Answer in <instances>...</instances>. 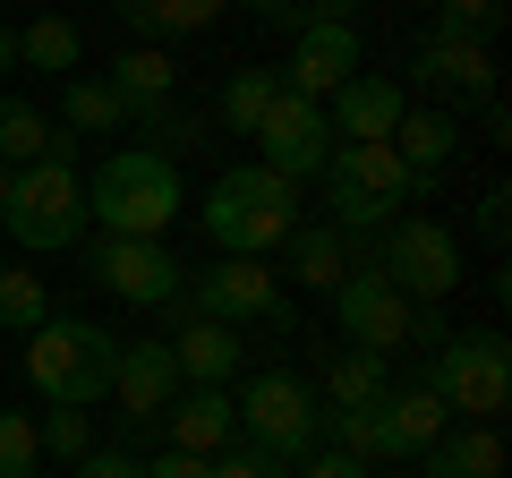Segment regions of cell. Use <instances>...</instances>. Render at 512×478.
<instances>
[{"mask_svg": "<svg viewBox=\"0 0 512 478\" xmlns=\"http://www.w3.org/2000/svg\"><path fill=\"white\" fill-rule=\"evenodd\" d=\"M197 222H205V239H214L222 257H274L282 239L308 222V205H299V180H282L265 163H231L205 188Z\"/></svg>", "mask_w": 512, "mask_h": 478, "instance_id": "6da1fadb", "label": "cell"}, {"mask_svg": "<svg viewBox=\"0 0 512 478\" xmlns=\"http://www.w3.org/2000/svg\"><path fill=\"white\" fill-rule=\"evenodd\" d=\"M180 214H188L180 163H163L146 146H111L86 171V222H103L111 239H163Z\"/></svg>", "mask_w": 512, "mask_h": 478, "instance_id": "7a4b0ae2", "label": "cell"}, {"mask_svg": "<svg viewBox=\"0 0 512 478\" xmlns=\"http://www.w3.org/2000/svg\"><path fill=\"white\" fill-rule=\"evenodd\" d=\"M111 368H120V333H103L94 316H43L26 333V385L52 410H94L111 402Z\"/></svg>", "mask_w": 512, "mask_h": 478, "instance_id": "3957f363", "label": "cell"}, {"mask_svg": "<svg viewBox=\"0 0 512 478\" xmlns=\"http://www.w3.org/2000/svg\"><path fill=\"white\" fill-rule=\"evenodd\" d=\"M316 180H325V222L333 231H384L393 205H419V197L444 188V180H427V171H410L393 146H333Z\"/></svg>", "mask_w": 512, "mask_h": 478, "instance_id": "277c9868", "label": "cell"}, {"mask_svg": "<svg viewBox=\"0 0 512 478\" xmlns=\"http://www.w3.org/2000/svg\"><path fill=\"white\" fill-rule=\"evenodd\" d=\"M231 410H239V444H256V453H274V461H308L316 444H325V402H316V385L291 376V368L248 376V385L231 393Z\"/></svg>", "mask_w": 512, "mask_h": 478, "instance_id": "5b68a950", "label": "cell"}, {"mask_svg": "<svg viewBox=\"0 0 512 478\" xmlns=\"http://www.w3.org/2000/svg\"><path fill=\"white\" fill-rule=\"evenodd\" d=\"M0 231L18 239L26 257H60L86 239V180L77 163H26L9 180V205H0Z\"/></svg>", "mask_w": 512, "mask_h": 478, "instance_id": "8992f818", "label": "cell"}, {"mask_svg": "<svg viewBox=\"0 0 512 478\" xmlns=\"http://www.w3.org/2000/svg\"><path fill=\"white\" fill-rule=\"evenodd\" d=\"M427 393H436L453 419L495 427L504 402H512V350H504V333H444L436 359H427Z\"/></svg>", "mask_w": 512, "mask_h": 478, "instance_id": "52a82bcc", "label": "cell"}, {"mask_svg": "<svg viewBox=\"0 0 512 478\" xmlns=\"http://www.w3.org/2000/svg\"><path fill=\"white\" fill-rule=\"evenodd\" d=\"M376 274L393 282L402 299H419V308H436V299L461 291V239L444 231L436 214H402L376 231Z\"/></svg>", "mask_w": 512, "mask_h": 478, "instance_id": "ba28073f", "label": "cell"}, {"mask_svg": "<svg viewBox=\"0 0 512 478\" xmlns=\"http://www.w3.org/2000/svg\"><path fill=\"white\" fill-rule=\"evenodd\" d=\"M180 308H188V316H214V325H231V333H248V325L291 333V291H282V274H265V257H222V265H205V274L180 291Z\"/></svg>", "mask_w": 512, "mask_h": 478, "instance_id": "9c48e42d", "label": "cell"}, {"mask_svg": "<svg viewBox=\"0 0 512 478\" xmlns=\"http://www.w3.org/2000/svg\"><path fill=\"white\" fill-rule=\"evenodd\" d=\"M86 282L111 299H128V308H171V299L188 291V265L171 257L163 239H94L86 248Z\"/></svg>", "mask_w": 512, "mask_h": 478, "instance_id": "30bf717a", "label": "cell"}, {"mask_svg": "<svg viewBox=\"0 0 512 478\" xmlns=\"http://www.w3.org/2000/svg\"><path fill=\"white\" fill-rule=\"evenodd\" d=\"M402 86L410 94H436V111H478L495 94V52L487 43H453V35H427L419 52H410V69H402Z\"/></svg>", "mask_w": 512, "mask_h": 478, "instance_id": "8fae6325", "label": "cell"}, {"mask_svg": "<svg viewBox=\"0 0 512 478\" xmlns=\"http://www.w3.org/2000/svg\"><path fill=\"white\" fill-rule=\"evenodd\" d=\"M402 111H410V86H402V77L359 69L350 86L325 94V129H333V146H393Z\"/></svg>", "mask_w": 512, "mask_h": 478, "instance_id": "7c38bea8", "label": "cell"}, {"mask_svg": "<svg viewBox=\"0 0 512 478\" xmlns=\"http://www.w3.org/2000/svg\"><path fill=\"white\" fill-rule=\"evenodd\" d=\"M325 154H333V129H325V103H308V94H282L256 120V163L282 171V180H316Z\"/></svg>", "mask_w": 512, "mask_h": 478, "instance_id": "4fadbf2b", "label": "cell"}, {"mask_svg": "<svg viewBox=\"0 0 512 478\" xmlns=\"http://www.w3.org/2000/svg\"><path fill=\"white\" fill-rule=\"evenodd\" d=\"M410 308L419 299H402L384 274H350L342 291H333V325H342L350 350H376V359H393V350L410 342Z\"/></svg>", "mask_w": 512, "mask_h": 478, "instance_id": "5bb4252c", "label": "cell"}, {"mask_svg": "<svg viewBox=\"0 0 512 478\" xmlns=\"http://www.w3.org/2000/svg\"><path fill=\"white\" fill-rule=\"evenodd\" d=\"M111 402H120V436H137V427L163 419V410L180 402V359H171V342H120Z\"/></svg>", "mask_w": 512, "mask_h": 478, "instance_id": "9a60e30c", "label": "cell"}, {"mask_svg": "<svg viewBox=\"0 0 512 478\" xmlns=\"http://www.w3.org/2000/svg\"><path fill=\"white\" fill-rule=\"evenodd\" d=\"M282 248H291V282L299 291H342L350 274H376V231H333V222H299L291 239H282Z\"/></svg>", "mask_w": 512, "mask_h": 478, "instance_id": "2e32d148", "label": "cell"}, {"mask_svg": "<svg viewBox=\"0 0 512 478\" xmlns=\"http://www.w3.org/2000/svg\"><path fill=\"white\" fill-rule=\"evenodd\" d=\"M359 77V26H299L291 35V60H282V94H308V103H325L333 86H350Z\"/></svg>", "mask_w": 512, "mask_h": 478, "instance_id": "e0dca14e", "label": "cell"}, {"mask_svg": "<svg viewBox=\"0 0 512 478\" xmlns=\"http://www.w3.org/2000/svg\"><path fill=\"white\" fill-rule=\"evenodd\" d=\"M163 427H171V453H197V461H214V453L239 444V410H231L222 385H180V402L163 410Z\"/></svg>", "mask_w": 512, "mask_h": 478, "instance_id": "ac0fdd59", "label": "cell"}, {"mask_svg": "<svg viewBox=\"0 0 512 478\" xmlns=\"http://www.w3.org/2000/svg\"><path fill=\"white\" fill-rule=\"evenodd\" d=\"M171 359H180V385H231L239 376V333L214 325V316H188L180 299H171Z\"/></svg>", "mask_w": 512, "mask_h": 478, "instance_id": "d6986e66", "label": "cell"}, {"mask_svg": "<svg viewBox=\"0 0 512 478\" xmlns=\"http://www.w3.org/2000/svg\"><path fill=\"white\" fill-rule=\"evenodd\" d=\"M103 86L120 94L128 129H146L154 111H171V94H180V69H171V52H163V43H137V52H120V60H111V77H103Z\"/></svg>", "mask_w": 512, "mask_h": 478, "instance_id": "ffe728a7", "label": "cell"}, {"mask_svg": "<svg viewBox=\"0 0 512 478\" xmlns=\"http://www.w3.org/2000/svg\"><path fill=\"white\" fill-rule=\"evenodd\" d=\"M0 163H9V171H26V163H77V137L60 129L52 111L0 94Z\"/></svg>", "mask_w": 512, "mask_h": 478, "instance_id": "44dd1931", "label": "cell"}, {"mask_svg": "<svg viewBox=\"0 0 512 478\" xmlns=\"http://www.w3.org/2000/svg\"><path fill=\"white\" fill-rule=\"evenodd\" d=\"M419 461H427V478H504V436L478 427V419H461V427H444Z\"/></svg>", "mask_w": 512, "mask_h": 478, "instance_id": "7402d4cb", "label": "cell"}, {"mask_svg": "<svg viewBox=\"0 0 512 478\" xmlns=\"http://www.w3.org/2000/svg\"><path fill=\"white\" fill-rule=\"evenodd\" d=\"M393 393V359H376V350H342V359H325V376H316V402L325 410H367Z\"/></svg>", "mask_w": 512, "mask_h": 478, "instance_id": "603a6c76", "label": "cell"}, {"mask_svg": "<svg viewBox=\"0 0 512 478\" xmlns=\"http://www.w3.org/2000/svg\"><path fill=\"white\" fill-rule=\"evenodd\" d=\"M393 154H402L410 171H427V180H444V163L461 154V120H453V111H436V103H427V111L410 103L402 129H393Z\"/></svg>", "mask_w": 512, "mask_h": 478, "instance_id": "cb8c5ba5", "label": "cell"}, {"mask_svg": "<svg viewBox=\"0 0 512 478\" xmlns=\"http://www.w3.org/2000/svg\"><path fill=\"white\" fill-rule=\"evenodd\" d=\"M384 427H393V453L410 461V453H427V444L453 427V410H444L436 393H427V376H419V385H393V393H384Z\"/></svg>", "mask_w": 512, "mask_h": 478, "instance_id": "d4e9b609", "label": "cell"}, {"mask_svg": "<svg viewBox=\"0 0 512 478\" xmlns=\"http://www.w3.org/2000/svg\"><path fill=\"white\" fill-rule=\"evenodd\" d=\"M60 129L69 137H120L128 111H120V94L103 77H60Z\"/></svg>", "mask_w": 512, "mask_h": 478, "instance_id": "484cf974", "label": "cell"}, {"mask_svg": "<svg viewBox=\"0 0 512 478\" xmlns=\"http://www.w3.org/2000/svg\"><path fill=\"white\" fill-rule=\"evenodd\" d=\"M120 9V26H137V35H205V26L231 9V0H111Z\"/></svg>", "mask_w": 512, "mask_h": 478, "instance_id": "4316f807", "label": "cell"}, {"mask_svg": "<svg viewBox=\"0 0 512 478\" xmlns=\"http://www.w3.org/2000/svg\"><path fill=\"white\" fill-rule=\"evenodd\" d=\"M325 444H333V453H350V461H367V470L402 461V453H393V427H384V402H367V410H325Z\"/></svg>", "mask_w": 512, "mask_h": 478, "instance_id": "83f0119b", "label": "cell"}, {"mask_svg": "<svg viewBox=\"0 0 512 478\" xmlns=\"http://www.w3.org/2000/svg\"><path fill=\"white\" fill-rule=\"evenodd\" d=\"M274 103H282V69H231L214 111H222V129H231V137H256V120H265Z\"/></svg>", "mask_w": 512, "mask_h": 478, "instance_id": "f1b7e54d", "label": "cell"}, {"mask_svg": "<svg viewBox=\"0 0 512 478\" xmlns=\"http://www.w3.org/2000/svg\"><path fill=\"white\" fill-rule=\"evenodd\" d=\"M77 52H86V35H77V18H35L18 35V60L43 77H77Z\"/></svg>", "mask_w": 512, "mask_h": 478, "instance_id": "f546056e", "label": "cell"}, {"mask_svg": "<svg viewBox=\"0 0 512 478\" xmlns=\"http://www.w3.org/2000/svg\"><path fill=\"white\" fill-rule=\"evenodd\" d=\"M52 316V282L35 265H0V333H35Z\"/></svg>", "mask_w": 512, "mask_h": 478, "instance_id": "4dcf8cb0", "label": "cell"}, {"mask_svg": "<svg viewBox=\"0 0 512 478\" xmlns=\"http://www.w3.org/2000/svg\"><path fill=\"white\" fill-rule=\"evenodd\" d=\"M231 9H248L256 26H316V18H333V26H350V9H359V0H231Z\"/></svg>", "mask_w": 512, "mask_h": 478, "instance_id": "1f68e13d", "label": "cell"}, {"mask_svg": "<svg viewBox=\"0 0 512 478\" xmlns=\"http://www.w3.org/2000/svg\"><path fill=\"white\" fill-rule=\"evenodd\" d=\"M35 444H43V461H86L94 453V419L86 410H52V419H35Z\"/></svg>", "mask_w": 512, "mask_h": 478, "instance_id": "d6a6232c", "label": "cell"}, {"mask_svg": "<svg viewBox=\"0 0 512 478\" xmlns=\"http://www.w3.org/2000/svg\"><path fill=\"white\" fill-rule=\"evenodd\" d=\"M495 26H504V0H436V35L453 43H495Z\"/></svg>", "mask_w": 512, "mask_h": 478, "instance_id": "836d02e7", "label": "cell"}, {"mask_svg": "<svg viewBox=\"0 0 512 478\" xmlns=\"http://www.w3.org/2000/svg\"><path fill=\"white\" fill-rule=\"evenodd\" d=\"M0 478H43V444L26 410H0Z\"/></svg>", "mask_w": 512, "mask_h": 478, "instance_id": "e575fe53", "label": "cell"}, {"mask_svg": "<svg viewBox=\"0 0 512 478\" xmlns=\"http://www.w3.org/2000/svg\"><path fill=\"white\" fill-rule=\"evenodd\" d=\"M197 146H205V120H197V111L171 103V111H154V120H146V154H163V163H180V154H197Z\"/></svg>", "mask_w": 512, "mask_h": 478, "instance_id": "d590c367", "label": "cell"}, {"mask_svg": "<svg viewBox=\"0 0 512 478\" xmlns=\"http://www.w3.org/2000/svg\"><path fill=\"white\" fill-rule=\"evenodd\" d=\"M214 478H291V461L256 453V444H231V453H214Z\"/></svg>", "mask_w": 512, "mask_h": 478, "instance_id": "8d00e7d4", "label": "cell"}, {"mask_svg": "<svg viewBox=\"0 0 512 478\" xmlns=\"http://www.w3.org/2000/svg\"><path fill=\"white\" fill-rule=\"evenodd\" d=\"M77 478H146V461L128 453V444H94V453L77 461Z\"/></svg>", "mask_w": 512, "mask_h": 478, "instance_id": "74e56055", "label": "cell"}, {"mask_svg": "<svg viewBox=\"0 0 512 478\" xmlns=\"http://www.w3.org/2000/svg\"><path fill=\"white\" fill-rule=\"evenodd\" d=\"M291 478H376L367 461H350V453H333V444H316L308 461H291Z\"/></svg>", "mask_w": 512, "mask_h": 478, "instance_id": "f35d334b", "label": "cell"}, {"mask_svg": "<svg viewBox=\"0 0 512 478\" xmlns=\"http://www.w3.org/2000/svg\"><path fill=\"white\" fill-rule=\"evenodd\" d=\"M512 188H487V197H478V239H487V248H504V231H512Z\"/></svg>", "mask_w": 512, "mask_h": 478, "instance_id": "ab89813d", "label": "cell"}, {"mask_svg": "<svg viewBox=\"0 0 512 478\" xmlns=\"http://www.w3.org/2000/svg\"><path fill=\"white\" fill-rule=\"evenodd\" d=\"M146 478H214V461H197V453H163V461H146Z\"/></svg>", "mask_w": 512, "mask_h": 478, "instance_id": "60d3db41", "label": "cell"}, {"mask_svg": "<svg viewBox=\"0 0 512 478\" xmlns=\"http://www.w3.org/2000/svg\"><path fill=\"white\" fill-rule=\"evenodd\" d=\"M18 69V35H9V26H0V77Z\"/></svg>", "mask_w": 512, "mask_h": 478, "instance_id": "b9f144b4", "label": "cell"}, {"mask_svg": "<svg viewBox=\"0 0 512 478\" xmlns=\"http://www.w3.org/2000/svg\"><path fill=\"white\" fill-rule=\"evenodd\" d=\"M9 180H18V171H9V163H0V205H9Z\"/></svg>", "mask_w": 512, "mask_h": 478, "instance_id": "7bdbcfd3", "label": "cell"}]
</instances>
